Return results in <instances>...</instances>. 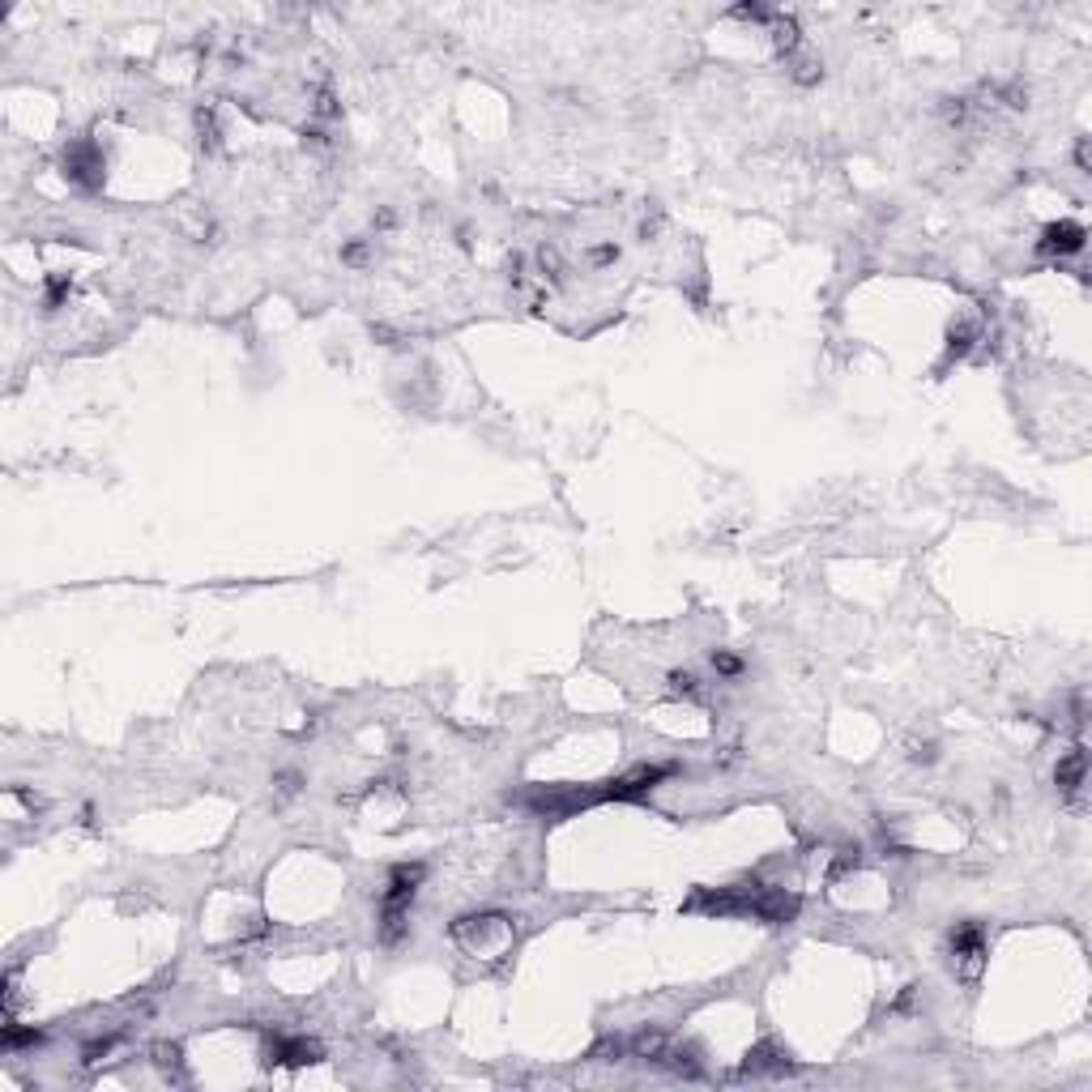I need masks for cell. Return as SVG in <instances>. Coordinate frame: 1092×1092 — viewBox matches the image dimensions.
Returning <instances> with one entry per match:
<instances>
[{
    "instance_id": "obj_6",
    "label": "cell",
    "mask_w": 1092,
    "mask_h": 1092,
    "mask_svg": "<svg viewBox=\"0 0 1092 1092\" xmlns=\"http://www.w3.org/2000/svg\"><path fill=\"white\" fill-rule=\"evenodd\" d=\"M666 683H670V691H675V696H696V691H700V679H696L691 670H670V675H666Z\"/></svg>"
},
{
    "instance_id": "obj_5",
    "label": "cell",
    "mask_w": 1092,
    "mask_h": 1092,
    "mask_svg": "<svg viewBox=\"0 0 1092 1092\" xmlns=\"http://www.w3.org/2000/svg\"><path fill=\"white\" fill-rule=\"evenodd\" d=\"M1054 777H1058V790H1063V794H1080V790H1084V752L1075 747V752L1058 764Z\"/></svg>"
},
{
    "instance_id": "obj_8",
    "label": "cell",
    "mask_w": 1092,
    "mask_h": 1092,
    "mask_svg": "<svg viewBox=\"0 0 1092 1092\" xmlns=\"http://www.w3.org/2000/svg\"><path fill=\"white\" fill-rule=\"evenodd\" d=\"M589 261H593V265H610V261H619V248H615V243H607V248H593V252H589Z\"/></svg>"
},
{
    "instance_id": "obj_7",
    "label": "cell",
    "mask_w": 1092,
    "mask_h": 1092,
    "mask_svg": "<svg viewBox=\"0 0 1092 1092\" xmlns=\"http://www.w3.org/2000/svg\"><path fill=\"white\" fill-rule=\"evenodd\" d=\"M713 670H717L722 679H734V675L743 670V661H738L734 653H713Z\"/></svg>"
},
{
    "instance_id": "obj_9",
    "label": "cell",
    "mask_w": 1092,
    "mask_h": 1092,
    "mask_svg": "<svg viewBox=\"0 0 1092 1092\" xmlns=\"http://www.w3.org/2000/svg\"><path fill=\"white\" fill-rule=\"evenodd\" d=\"M341 261H346V265H363V261H367V248H363V243H350V248L341 252Z\"/></svg>"
},
{
    "instance_id": "obj_2",
    "label": "cell",
    "mask_w": 1092,
    "mask_h": 1092,
    "mask_svg": "<svg viewBox=\"0 0 1092 1092\" xmlns=\"http://www.w3.org/2000/svg\"><path fill=\"white\" fill-rule=\"evenodd\" d=\"M951 956L965 977H977L981 973V956H986V943H981V930L977 926H965L956 939H951Z\"/></svg>"
},
{
    "instance_id": "obj_3",
    "label": "cell",
    "mask_w": 1092,
    "mask_h": 1092,
    "mask_svg": "<svg viewBox=\"0 0 1092 1092\" xmlns=\"http://www.w3.org/2000/svg\"><path fill=\"white\" fill-rule=\"evenodd\" d=\"M1084 248V226L1080 222H1054L1042 231V252L1050 256H1067V252H1080Z\"/></svg>"
},
{
    "instance_id": "obj_1",
    "label": "cell",
    "mask_w": 1092,
    "mask_h": 1092,
    "mask_svg": "<svg viewBox=\"0 0 1092 1092\" xmlns=\"http://www.w3.org/2000/svg\"><path fill=\"white\" fill-rule=\"evenodd\" d=\"M418 883H423V867H397L389 888H385V897H380V909H410Z\"/></svg>"
},
{
    "instance_id": "obj_4",
    "label": "cell",
    "mask_w": 1092,
    "mask_h": 1092,
    "mask_svg": "<svg viewBox=\"0 0 1092 1092\" xmlns=\"http://www.w3.org/2000/svg\"><path fill=\"white\" fill-rule=\"evenodd\" d=\"M65 175H73L81 184H98V171H103V158L95 154V146H77L73 154H65Z\"/></svg>"
}]
</instances>
